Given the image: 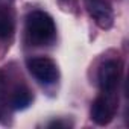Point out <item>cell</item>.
I'll use <instances>...</instances> for the list:
<instances>
[{"label":"cell","instance_id":"obj_1","mask_svg":"<svg viewBox=\"0 0 129 129\" xmlns=\"http://www.w3.org/2000/svg\"><path fill=\"white\" fill-rule=\"evenodd\" d=\"M26 32L30 44L47 46L56 37V26L53 18L44 11H32L26 18Z\"/></svg>","mask_w":129,"mask_h":129},{"label":"cell","instance_id":"obj_2","mask_svg":"<svg viewBox=\"0 0 129 129\" xmlns=\"http://www.w3.org/2000/svg\"><path fill=\"white\" fill-rule=\"evenodd\" d=\"M120 62L115 59H108L105 61L100 69H99V87H100V93L106 94V96H114L117 93V87L120 82Z\"/></svg>","mask_w":129,"mask_h":129},{"label":"cell","instance_id":"obj_3","mask_svg":"<svg viewBox=\"0 0 129 129\" xmlns=\"http://www.w3.org/2000/svg\"><path fill=\"white\" fill-rule=\"evenodd\" d=\"M27 67H29V72L34 75V78L41 84L49 85L58 81V76H59L58 67L50 58H46V56L32 58L27 62Z\"/></svg>","mask_w":129,"mask_h":129},{"label":"cell","instance_id":"obj_4","mask_svg":"<svg viewBox=\"0 0 129 129\" xmlns=\"http://www.w3.org/2000/svg\"><path fill=\"white\" fill-rule=\"evenodd\" d=\"M115 103H117V99L114 96H106V94H102L93 102V106H91V118L103 126V124H108L112 117H114V112H115Z\"/></svg>","mask_w":129,"mask_h":129},{"label":"cell","instance_id":"obj_5","mask_svg":"<svg viewBox=\"0 0 129 129\" xmlns=\"http://www.w3.org/2000/svg\"><path fill=\"white\" fill-rule=\"evenodd\" d=\"M85 6L90 17L102 29H109L114 21V14L106 0H85Z\"/></svg>","mask_w":129,"mask_h":129},{"label":"cell","instance_id":"obj_6","mask_svg":"<svg viewBox=\"0 0 129 129\" xmlns=\"http://www.w3.org/2000/svg\"><path fill=\"white\" fill-rule=\"evenodd\" d=\"M14 32V18L8 9H0V40H8Z\"/></svg>","mask_w":129,"mask_h":129},{"label":"cell","instance_id":"obj_7","mask_svg":"<svg viewBox=\"0 0 129 129\" xmlns=\"http://www.w3.org/2000/svg\"><path fill=\"white\" fill-rule=\"evenodd\" d=\"M30 100H32L30 99V94H29V91L26 88H18L11 96V105L15 109H23V108L29 106Z\"/></svg>","mask_w":129,"mask_h":129},{"label":"cell","instance_id":"obj_8","mask_svg":"<svg viewBox=\"0 0 129 129\" xmlns=\"http://www.w3.org/2000/svg\"><path fill=\"white\" fill-rule=\"evenodd\" d=\"M6 99H8V93H6V84L5 79L0 76V117H2L5 106H6Z\"/></svg>","mask_w":129,"mask_h":129}]
</instances>
